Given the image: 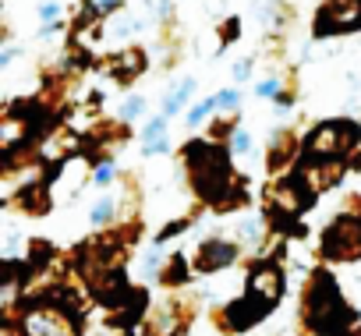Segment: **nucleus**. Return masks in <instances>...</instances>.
Masks as SVG:
<instances>
[{
	"mask_svg": "<svg viewBox=\"0 0 361 336\" xmlns=\"http://www.w3.org/2000/svg\"><path fill=\"white\" fill-rule=\"evenodd\" d=\"M138 64H142V57H138V54H124V57H121V68H124V71H135Z\"/></svg>",
	"mask_w": 361,
	"mask_h": 336,
	"instance_id": "a211bd4d",
	"label": "nucleus"
},
{
	"mask_svg": "<svg viewBox=\"0 0 361 336\" xmlns=\"http://www.w3.org/2000/svg\"><path fill=\"white\" fill-rule=\"evenodd\" d=\"M163 127H166V120H152V124H145V131H142V142H145V145H149V142H159Z\"/></svg>",
	"mask_w": 361,
	"mask_h": 336,
	"instance_id": "1a4fd4ad",
	"label": "nucleus"
},
{
	"mask_svg": "<svg viewBox=\"0 0 361 336\" xmlns=\"http://www.w3.org/2000/svg\"><path fill=\"white\" fill-rule=\"evenodd\" d=\"M347 145H354V127L350 124H322L312 138H308V152L312 156H336Z\"/></svg>",
	"mask_w": 361,
	"mask_h": 336,
	"instance_id": "20e7f679",
	"label": "nucleus"
},
{
	"mask_svg": "<svg viewBox=\"0 0 361 336\" xmlns=\"http://www.w3.org/2000/svg\"><path fill=\"white\" fill-rule=\"evenodd\" d=\"M259 96H273L276 92V78H266V82H259V89H255Z\"/></svg>",
	"mask_w": 361,
	"mask_h": 336,
	"instance_id": "aec40b11",
	"label": "nucleus"
},
{
	"mask_svg": "<svg viewBox=\"0 0 361 336\" xmlns=\"http://www.w3.org/2000/svg\"><path fill=\"white\" fill-rule=\"evenodd\" d=\"M248 145H252V138H248L245 131H238V135H234V152H248Z\"/></svg>",
	"mask_w": 361,
	"mask_h": 336,
	"instance_id": "6ab92c4d",
	"label": "nucleus"
},
{
	"mask_svg": "<svg viewBox=\"0 0 361 336\" xmlns=\"http://www.w3.org/2000/svg\"><path fill=\"white\" fill-rule=\"evenodd\" d=\"M192 89H195V82H185V85H180L173 96H166V103H163V113H177L180 106H185L188 103V96H192Z\"/></svg>",
	"mask_w": 361,
	"mask_h": 336,
	"instance_id": "0eeeda50",
	"label": "nucleus"
},
{
	"mask_svg": "<svg viewBox=\"0 0 361 336\" xmlns=\"http://www.w3.org/2000/svg\"><path fill=\"white\" fill-rule=\"evenodd\" d=\"M57 15H61V8L54 4V0H47V4H39V18H43L47 25H54V22H57Z\"/></svg>",
	"mask_w": 361,
	"mask_h": 336,
	"instance_id": "9b49d317",
	"label": "nucleus"
},
{
	"mask_svg": "<svg viewBox=\"0 0 361 336\" xmlns=\"http://www.w3.org/2000/svg\"><path fill=\"white\" fill-rule=\"evenodd\" d=\"M231 259H234V248H231V244L209 241V244L202 248V255H199V266H202V269H220V266H227Z\"/></svg>",
	"mask_w": 361,
	"mask_h": 336,
	"instance_id": "423d86ee",
	"label": "nucleus"
},
{
	"mask_svg": "<svg viewBox=\"0 0 361 336\" xmlns=\"http://www.w3.org/2000/svg\"><path fill=\"white\" fill-rule=\"evenodd\" d=\"M216 106H224V110H234V106H238V92H231V89H224V92L216 96Z\"/></svg>",
	"mask_w": 361,
	"mask_h": 336,
	"instance_id": "4468645a",
	"label": "nucleus"
},
{
	"mask_svg": "<svg viewBox=\"0 0 361 336\" xmlns=\"http://www.w3.org/2000/svg\"><path fill=\"white\" fill-rule=\"evenodd\" d=\"M188 156H192V166H195V185L206 199H220L227 192V181H231V170H227V159L220 152H213V145H188Z\"/></svg>",
	"mask_w": 361,
	"mask_h": 336,
	"instance_id": "f257e3e1",
	"label": "nucleus"
},
{
	"mask_svg": "<svg viewBox=\"0 0 361 336\" xmlns=\"http://www.w3.org/2000/svg\"><path fill=\"white\" fill-rule=\"evenodd\" d=\"M89 4H92V11H96V15H106V11H114L117 0H89Z\"/></svg>",
	"mask_w": 361,
	"mask_h": 336,
	"instance_id": "f3484780",
	"label": "nucleus"
},
{
	"mask_svg": "<svg viewBox=\"0 0 361 336\" xmlns=\"http://www.w3.org/2000/svg\"><path fill=\"white\" fill-rule=\"evenodd\" d=\"M361 25V0H333L326 8V15L319 18V32H333V29H357Z\"/></svg>",
	"mask_w": 361,
	"mask_h": 336,
	"instance_id": "39448f33",
	"label": "nucleus"
},
{
	"mask_svg": "<svg viewBox=\"0 0 361 336\" xmlns=\"http://www.w3.org/2000/svg\"><path fill=\"white\" fill-rule=\"evenodd\" d=\"M110 181H114V166H110V163H103L99 170H96V185H110Z\"/></svg>",
	"mask_w": 361,
	"mask_h": 336,
	"instance_id": "dca6fc26",
	"label": "nucleus"
},
{
	"mask_svg": "<svg viewBox=\"0 0 361 336\" xmlns=\"http://www.w3.org/2000/svg\"><path fill=\"white\" fill-rule=\"evenodd\" d=\"M329 259H357L361 255V220H340L326 230Z\"/></svg>",
	"mask_w": 361,
	"mask_h": 336,
	"instance_id": "7ed1b4c3",
	"label": "nucleus"
},
{
	"mask_svg": "<svg viewBox=\"0 0 361 336\" xmlns=\"http://www.w3.org/2000/svg\"><path fill=\"white\" fill-rule=\"evenodd\" d=\"M241 237H245V241H252V237H259V220H255V216H248V220L241 223Z\"/></svg>",
	"mask_w": 361,
	"mask_h": 336,
	"instance_id": "2eb2a0df",
	"label": "nucleus"
},
{
	"mask_svg": "<svg viewBox=\"0 0 361 336\" xmlns=\"http://www.w3.org/2000/svg\"><path fill=\"white\" fill-rule=\"evenodd\" d=\"M213 106H216V99H206V103H199V106L188 113V124H192V127H199V124L209 117V110H213Z\"/></svg>",
	"mask_w": 361,
	"mask_h": 336,
	"instance_id": "6e6552de",
	"label": "nucleus"
},
{
	"mask_svg": "<svg viewBox=\"0 0 361 336\" xmlns=\"http://www.w3.org/2000/svg\"><path fill=\"white\" fill-rule=\"evenodd\" d=\"M135 25H138V22H131V18H117V22L110 25V36H128Z\"/></svg>",
	"mask_w": 361,
	"mask_h": 336,
	"instance_id": "f8f14e48",
	"label": "nucleus"
},
{
	"mask_svg": "<svg viewBox=\"0 0 361 336\" xmlns=\"http://www.w3.org/2000/svg\"><path fill=\"white\" fill-rule=\"evenodd\" d=\"M110 216H114V202H110V199H106V202H99V206L92 209V223H106Z\"/></svg>",
	"mask_w": 361,
	"mask_h": 336,
	"instance_id": "9d476101",
	"label": "nucleus"
},
{
	"mask_svg": "<svg viewBox=\"0 0 361 336\" xmlns=\"http://www.w3.org/2000/svg\"><path fill=\"white\" fill-rule=\"evenodd\" d=\"M248 71H252V61H238L234 75H238V78H248Z\"/></svg>",
	"mask_w": 361,
	"mask_h": 336,
	"instance_id": "412c9836",
	"label": "nucleus"
},
{
	"mask_svg": "<svg viewBox=\"0 0 361 336\" xmlns=\"http://www.w3.org/2000/svg\"><path fill=\"white\" fill-rule=\"evenodd\" d=\"M142 106H145L142 99H128V103L121 106V117H124V120H131V117H138V113H142Z\"/></svg>",
	"mask_w": 361,
	"mask_h": 336,
	"instance_id": "ddd939ff",
	"label": "nucleus"
},
{
	"mask_svg": "<svg viewBox=\"0 0 361 336\" xmlns=\"http://www.w3.org/2000/svg\"><path fill=\"white\" fill-rule=\"evenodd\" d=\"M308 322L319 329V332H340L347 322H350V311L343 308V301L336 297L333 283L329 280H319V290H312V304H308Z\"/></svg>",
	"mask_w": 361,
	"mask_h": 336,
	"instance_id": "f03ea898",
	"label": "nucleus"
}]
</instances>
